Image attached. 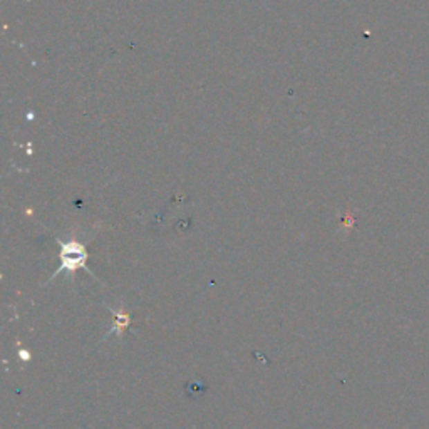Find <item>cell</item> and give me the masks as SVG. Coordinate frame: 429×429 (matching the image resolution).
<instances>
[{
  "label": "cell",
  "instance_id": "6da1fadb",
  "mask_svg": "<svg viewBox=\"0 0 429 429\" xmlns=\"http://www.w3.org/2000/svg\"><path fill=\"white\" fill-rule=\"evenodd\" d=\"M59 245H61V267H59L55 272L53 273L49 282H53L54 279H57L62 272H69L74 273L77 268H86L87 264V252L84 248V245L79 244V241L71 240V241H62L57 240ZM91 273V270H87ZM93 275V273H91ZM94 277V275H93Z\"/></svg>",
  "mask_w": 429,
  "mask_h": 429
}]
</instances>
